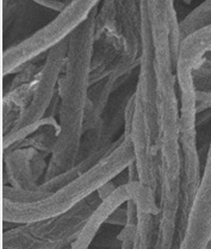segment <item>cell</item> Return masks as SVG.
Returning <instances> with one entry per match:
<instances>
[{
    "mask_svg": "<svg viewBox=\"0 0 211 249\" xmlns=\"http://www.w3.org/2000/svg\"><path fill=\"white\" fill-rule=\"evenodd\" d=\"M97 11L98 7L68 36L67 55L57 91L59 135L43 181L70 169L79 160L91 87Z\"/></svg>",
    "mask_w": 211,
    "mask_h": 249,
    "instance_id": "1",
    "label": "cell"
},
{
    "mask_svg": "<svg viewBox=\"0 0 211 249\" xmlns=\"http://www.w3.org/2000/svg\"><path fill=\"white\" fill-rule=\"evenodd\" d=\"M135 161L130 135L123 131L120 142L99 162L78 178L53 192L49 197L33 203H15L1 199L2 223L28 224L60 216L98 192L100 187L117 178Z\"/></svg>",
    "mask_w": 211,
    "mask_h": 249,
    "instance_id": "2",
    "label": "cell"
},
{
    "mask_svg": "<svg viewBox=\"0 0 211 249\" xmlns=\"http://www.w3.org/2000/svg\"><path fill=\"white\" fill-rule=\"evenodd\" d=\"M102 0H70L61 12L23 41L1 53V76L17 73L28 63L41 59L57 43L67 38L88 18Z\"/></svg>",
    "mask_w": 211,
    "mask_h": 249,
    "instance_id": "3",
    "label": "cell"
},
{
    "mask_svg": "<svg viewBox=\"0 0 211 249\" xmlns=\"http://www.w3.org/2000/svg\"><path fill=\"white\" fill-rule=\"evenodd\" d=\"M180 102V156H181V196L176 237L183 240L190 211L198 191L202 172L197 145L196 85L193 76L176 78Z\"/></svg>",
    "mask_w": 211,
    "mask_h": 249,
    "instance_id": "4",
    "label": "cell"
},
{
    "mask_svg": "<svg viewBox=\"0 0 211 249\" xmlns=\"http://www.w3.org/2000/svg\"><path fill=\"white\" fill-rule=\"evenodd\" d=\"M140 0H102L96 16L91 85L109 75L124 53V30Z\"/></svg>",
    "mask_w": 211,
    "mask_h": 249,
    "instance_id": "5",
    "label": "cell"
},
{
    "mask_svg": "<svg viewBox=\"0 0 211 249\" xmlns=\"http://www.w3.org/2000/svg\"><path fill=\"white\" fill-rule=\"evenodd\" d=\"M79 205L54 218L4 231L1 249H63L72 245L92 214L87 213L78 218Z\"/></svg>",
    "mask_w": 211,
    "mask_h": 249,
    "instance_id": "6",
    "label": "cell"
},
{
    "mask_svg": "<svg viewBox=\"0 0 211 249\" xmlns=\"http://www.w3.org/2000/svg\"><path fill=\"white\" fill-rule=\"evenodd\" d=\"M67 48L68 37L46 53L41 70L35 78L30 104L10 131L25 128L47 117L49 108L59 91V83L65 66Z\"/></svg>",
    "mask_w": 211,
    "mask_h": 249,
    "instance_id": "7",
    "label": "cell"
},
{
    "mask_svg": "<svg viewBox=\"0 0 211 249\" xmlns=\"http://www.w3.org/2000/svg\"><path fill=\"white\" fill-rule=\"evenodd\" d=\"M130 199H135L140 210L144 213H159V203H157L158 198L150 191L144 189L140 181H125L113 191L109 197L100 202L81 229L80 234L70 245V249H88L103 224L107 222L110 216L117 209H120L123 204Z\"/></svg>",
    "mask_w": 211,
    "mask_h": 249,
    "instance_id": "8",
    "label": "cell"
},
{
    "mask_svg": "<svg viewBox=\"0 0 211 249\" xmlns=\"http://www.w3.org/2000/svg\"><path fill=\"white\" fill-rule=\"evenodd\" d=\"M211 241V141L179 249H208Z\"/></svg>",
    "mask_w": 211,
    "mask_h": 249,
    "instance_id": "9",
    "label": "cell"
},
{
    "mask_svg": "<svg viewBox=\"0 0 211 249\" xmlns=\"http://www.w3.org/2000/svg\"><path fill=\"white\" fill-rule=\"evenodd\" d=\"M4 176L10 186L36 190L43 182L48 163L43 153L34 147H16L2 152ZM2 185H6V181Z\"/></svg>",
    "mask_w": 211,
    "mask_h": 249,
    "instance_id": "10",
    "label": "cell"
},
{
    "mask_svg": "<svg viewBox=\"0 0 211 249\" xmlns=\"http://www.w3.org/2000/svg\"><path fill=\"white\" fill-rule=\"evenodd\" d=\"M211 52V24L203 26L181 41L176 59V76L193 75Z\"/></svg>",
    "mask_w": 211,
    "mask_h": 249,
    "instance_id": "11",
    "label": "cell"
},
{
    "mask_svg": "<svg viewBox=\"0 0 211 249\" xmlns=\"http://www.w3.org/2000/svg\"><path fill=\"white\" fill-rule=\"evenodd\" d=\"M159 214L144 213L139 209V219L133 249H153L157 240Z\"/></svg>",
    "mask_w": 211,
    "mask_h": 249,
    "instance_id": "12",
    "label": "cell"
},
{
    "mask_svg": "<svg viewBox=\"0 0 211 249\" xmlns=\"http://www.w3.org/2000/svg\"><path fill=\"white\" fill-rule=\"evenodd\" d=\"M211 24V0H204L179 23V35L183 41L190 34Z\"/></svg>",
    "mask_w": 211,
    "mask_h": 249,
    "instance_id": "13",
    "label": "cell"
},
{
    "mask_svg": "<svg viewBox=\"0 0 211 249\" xmlns=\"http://www.w3.org/2000/svg\"><path fill=\"white\" fill-rule=\"evenodd\" d=\"M49 196L50 193L39 189L23 190L17 189V187L13 186H9V185H2L1 186V199H6L15 203L37 202V200L44 199V198L49 197Z\"/></svg>",
    "mask_w": 211,
    "mask_h": 249,
    "instance_id": "14",
    "label": "cell"
},
{
    "mask_svg": "<svg viewBox=\"0 0 211 249\" xmlns=\"http://www.w3.org/2000/svg\"><path fill=\"white\" fill-rule=\"evenodd\" d=\"M137 224H125L123 230L121 231L120 240L122 241L121 249H133L134 241H135Z\"/></svg>",
    "mask_w": 211,
    "mask_h": 249,
    "instance_id": "15",
    "label": "cell"
},
{
    "mask_svg": "<svg viewBox=\"0 0 211 249\" xmlns=\"http://www.w3.org/2000/svg\"><path fill=\"white\" fill-rule=\"evenodd\" d=\"M211 108V89H196L197 115Z\"/></svg>",
    "mask_w": 211,
    "mask_h": 249,
    "instance_id": "16",
    "label": "cell"
},
{
    "mask_svg": "<svg viewBox=\"0 0 211 249\" xmlns=\"http://www.w3.org/2000/svg\"><path fill=\"white\" fill-rule=\"evenodd\" d=\"M30 1L35 2L38 6H42L43 9L50 10V11L55 13H60L66 7L67 2L65 0H30Z\"/></svg>",
    "mask_w": 211,
    "mask_h": 249,
    "instance_id": "17",
    "label": "cell"
},
{
    "mask_svg": "<svg viewBox=\"0 0 211 249\" xmlns=\"http://www.w3.org/2000/svg\"><path fill=\"white\" fill-rule=\"evenodd\" d=\"M208 249H211V241H210V243H209V247H208Z\"/></svg>",
    "mask_w": 211,
    "mask_h": 249,
    "instance_id": "18",
    "label": "cell"
},
{
    "mask_svg": "<svg viewBox=\"0 0 211 249\" xmlns=\"http://www.w3.org/2000/svg\"><path fill=\"white\" fill-rule=\"evenodd\" d=\"M70 1H68V2H70Z\"/></svg>",
    "mask_w": 211,
    "mask_h": 249,
    "instance_id": "19",
    "label": "cell"
}]
</instances>
